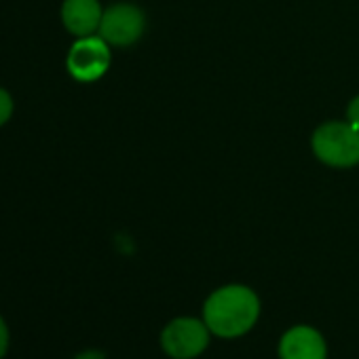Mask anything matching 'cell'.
Returning <instances> with one entry per match:
<instances>
[{
	"label": "cell",
	"instance_id": "obj_3",
	"mask_svg": "<svg viewBox=\"0 0 359 359\" xmlns=\"http://www.w3.org/2000/svg\"><path fill=\"white\" fill-rule=\"evenodd\" d=\"M110 45L102 36H83L70 47L66 57L68 72L81 83L100 81L110 68Z\"/></svg>",
	"mask_w": 359,
	"mask_h": 359
},
{
	"label": "cell",
	"instance_id": "obj_9",
	"mask_svg": "<svg viewBox=\"0 0 359 359\" xmlns=\"http://www.w3.org/2000/svg\"><path fill=\"white\" fill-rule=\"evenodd\" d=\"M346 118H348V123L355 127V129H359V95L348 104V110H346Z\"/></svg>",
	"mask_w": 359,
	"mask_h": 359
},
{
	"label": "cell",
	"instance_id": "obj_11",
	"mask_svg": "<svg viewBox=\"0 0 359 359\" xmlns=\"http://www.w3.org/2000/svg\"><path fill=\"white\" fill-rule=\"evenodd\" d=\"M74 359H106V357H104V353H100V351H85V353L76 355Z\"/></svg>",
	"mask_w": 359,
	"mask_h": 359
},
{
	"label": "cell",
	"instance_id": "obj_7",
	"mask_svg": "<svg viewBox=\"0 0 359 359\" xmlns=\"http://www.w3.org/2000/svg\"><path fill=\"white\" fill-rule=\"evenodd\" d=\"M102 5L100 0H64L62 22L66 30L79 39L93 36L102 24Z\"/></svg>",
	"mask_w": 359,
	"mask_h": 359
},
{
	"label": "cell",
	"instance_id": "obj_2",
	"mask_svg": "<svg viewBox=\"0 0 359 359\" xmlns=\"http://www.w3.org/2000/svg\"><path fill=\"white\" fill-rule=\"evenodd\" d=\"M313 150L325 165L353 167L359 163V129L348 121L325 123L313 133Z\"/></svg>",
	"mask_w": 359,
	"mask_h": 359
},
{
	"label": "cell",
	"instance_id": "obj_6",
	"mask_svg": "<svg viewBox=\"0 0 359 359\" xmlns=\"http://www.w3.org/2000/svg\"><path fill=\"white\" fill-rule=\"evenodd\" d=\"M325 355L327 351L323 336L309 325H296L287 330L279 342L281 359H325Z\"/></svg>",
	"mask_w": 359,
	"mask_h": 359
},
{
	"label": "cell",
	"instance_id": "obj_8",
	"mask_svg": "<svg viewBox=\"0 0 359 359\" xmlns=\"http://www.w3.org/2000/svg\"><path fill=\"white\" fill-rule=\"evenodd\" d=\"M13 116V97L9 91H5L3 87H0V127H3L5 123H9Z\"/></svg>",
	"mask_w": 359,
	"mask_h": 359
},
{
	"label": "cell",
	"instance_id": "obj_5",
	"mask_svg": "<svg viewBox=\"0 0 359 359\" xmlns=\"http://www.w3.org/2000/svg\"><path fill=\"white\" fill-rule=\"evenodd\" d=\"M144 26L146 20L137 7L129 3H118L104 11L97 32L108 45L129 47L135 41H140V36L144 34Z\"/></svg>",
	"mask_w": 359,
	"mask_h": 359
},
{
	"label": "cell",
	"instance_id": "obj_1",
	"mask_svg": "<svg viewBox=\"0 0 359 359\" xmlns=\"http://www.w3.org/2000/svg\"><path fill=\"white\" fill-rule=\"evenodd\" d=\"M258 315L260 300L245 285L220 287L208 298L203 306V319L210 332L222 338H237L250 332Z\"/></svg>",
	"mask_w": 359,
	"mask_h": 359
},
{
	"label": "cell",
	"instance_id": "obj_4",
	"mask_svg": "<svg viewBox=\"0 0 359 359\" xmlns=\"http://www.w3.org/2000/svg\"><path fill=\"white\" fill-rule=\"evenodd\" d=\"M210 342V327L205 321L193 317L173 319L161 334V344L173 359H193L205 351Z\"/></svg>",
	"mask_w": 359,
	"mask_h": 359
},
{
	"label": "cell",
	"instance_id": "obj_10",
	"mask_svg": "<svg viewBox=\"0 0 359 359\" xmlns=\"http://www.w3.org/2000/svg\"><path fill=\"white\" fill-rule=\"evenodd\" d=\"M7 346H9V332H7L5 321L0 319V357L7 353Z\"/></svg>",
	"mask_w": 359,
	"mask_h": 359
}]
</instances>
